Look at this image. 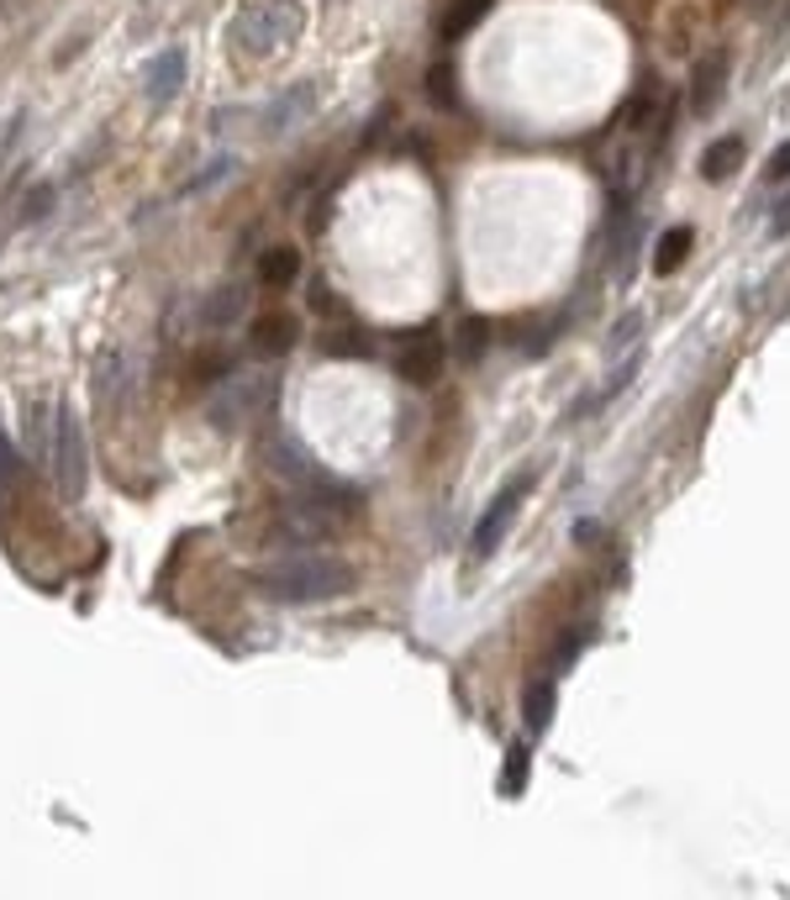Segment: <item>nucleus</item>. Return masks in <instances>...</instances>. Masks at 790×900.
Returning a JSON list of instances; mask_svg holds the SVG:
<instances>
[{"instance_id":"7ed1b4c3","label":"nucleus","mask_w":790,"mask_h":900,"mask_svg":"<svg viewBox=\"0 0 790 900\" xmlns=\"http://www.w3.org/2000/svg\"><path fill=\"white\" fill-rule=\"evenodd\" d=\"M306 27V6L301 0H253L238 11L232 21V42L248 48V53H269L280 42H296Z\"/></svg>"},{"instance_id":"aec40b11","label":"nucleus","mask_w":790,"mask_h":900,"mask_svg":"<svg viewBox=\"0 0 790 900\" xmlns=\"http://www.w3.org/2000/svg\"><path fill=\"white\" fill-rule=\"evenodd\" d=\"M48 417H53V411L27 406V448H32V459H38L42 469H53V432H48Z\"/></svg>"},{"instance_id":"0eeeda50","label":"nucleus","mask_w":790,"mask_h":900,"mask_svg":"<svg viewBox=\"0 0 790 900\" xmlns=\"http://www.w3.org/2000/svg\"><path fill=\"white\" fill-rule=\"evenodd\" d=\"M728 80H732V53L728 48H711L707 59L690 69V111L711 117L722 106V96H728Z\"/></svg>"},{"instance_id":"412c9836","label":"nucleus","mask_w":790,"mask_h":900,"mask_svg":"<svg viewBox=\"0 0 790 900\" xmlns=\"http://www.w3.org/2000/svg\"><path fill=\"white\" fill-rule=\"evenodd\" d=\"M427 100L432 106H443V111H453L459 106V74H453V63L438 59L432 69H427Z\"/></svg>"},{"instance_id":"f3484780","label":"nucleus","mask_w":790,"mask_h":900,"mask_svg":"<svg viewBox=\"0 0 790 900\" xmlns=\"http://www.w3.org/2000/svg\"><path fill=\"white\" fill-rule=\"evenodd\" d=\"M490 6H496V0H448L443 21H438V38H443V42L464 38V32H469V27H474L480 17H486Z\"/></svg>"},{"instance_id":"423d86ee","label":"nucleus","mask_w":790,"mask_h":900,"mask_svg":"<svg viewBox=\"0 0 790 900\" xmlns=\"http://www.w3.org/2000/svg\"><path fill=\"white\" fill-rule=\"evenodd\" d=\"M443 363H448V342L438 338V327H422V332H411L401 348V380L417 384V390H427V384L443 380Z\"/></svg>"},{"instance_id":"20e7f679","label":"nucleus","mask_w":790,"mask_h":900,"mask_svg":"<svg viewBox=\"0 0 790 900\" xmlns=\"http://www.w3.org/2000/svg\"><path fill=\"white\" fill-rule=\"evenodd\" d=\"M53 469H59V496L80 500L90 480V448H84V421L74 406H53Z\"/></svg>"},{"instance_id":"bb28decb","label":"nucleus","mask_w":790,"mask_h":900,"mask_svg":"<svg viewBox=\"0 0 790 900\" xmlns=\"http://www.w3.org/2000/svg\"><path fill=\"white\" fill-rule=\"evenodd\" d=\"M764 180H770V184L790 180V138H786V142H780V148H774V153H770V163H764Z\"/></svg>"},{"instance_id":"ddd939ff","label":"nucleus","mask_w":790,"mask_h":900,"mask_svg":"<svg viewBox=\"0 0 790 900\" xmlns=\"http://www.w3.org/2000/svg\"><path fill=\"white\" fill-rule=\"evenodd\" d=\"M296 280H301V253H296L290 242L263 248V253H259V284H263V290H290Z\"/></svg>"},{"instance_id":"393cba45","label":"nucleus","mask_w":790,"mask_h":900,"mask_svg":"<svg viewBox=\"0 0 790 900\" xmlns=\"http://www.w3.org/2000/svg\"><path fill=\"white\" fill-rule=\"evenodd\" d=\"M638 327H643V311H628V317L611 327V353H622V348H632L638 342Z\"/></svg>"},{"instance_id":"a211bd4d","label":"nucleus","mask_w":790,"mask_h":900,"mask_svg":"<svg viewBox=\"0 0 790 900\" xmlns=\"http://www.w3.org/2000/svg\"><path fill=\"white\" fill-rule=\"evenodd\" d=\"M490 348V321L486 317H464L459 327H453V353L464 363H480Z\"/></svg>"},{"instance_id":"f03ea898","label":"nucleus","mask_w":790,"mask_h":900,"mask_svg":"<svg viewBox=\"0 0 790 900\" xmlns=\"http://www.w3.org/2000/svg\"><path fill=\"white\" fill-rule=\"evenodd\" d=\"M274 400H280V380L274 374H227L222 390L206 406V417H211V427H222V432H238L248 421L269 417Z\"/></svg>"},{"instance_id":"4be33fe9","label":"nucleus","mask_w":790,"mask_h":900,"mask_svg":"<svg viewBox=\"0 0 790 900\" xmlns=\"http://www.w3.org/2000/svg\"><path fill=\"white\" fill-rule=\"evenodd\" d=\"M527 774H532V753H527V742H511V748H507V769H501V796H507V800L522 796Z\"/></svg>"},{"instance_id":"1a4fd4ad","label":"nucleus","mask_w":790,"mask_h":900,"mask_svg":"<svg viewBox=\"0 0 790 900\" xmlns=\"http://www.w3.org/2000/svg\"><path fill=\"white\" fill-rule=\"evenodd\" d=\"M296 342H301V321L290 317V311H263V317H253V327H248V348H253L259 359H284Z\"/></svg>"},{"instance_id":"f257e3e1","label":"nucleus","mask_w":790,"mask_h":900,"mask_svg":"<svg viewBox=\"0 0 790 900\" xmlns=\"http://www.w3.org/2000/svg\"><path fill=\"white\" fill-rule=\"evenodd\" d=\"M253 584L269 600H280V606H317V600L348 596L359 584V574H353L348 559H332V553H296V559H280V563H269V569H259Z\"/></svg>"},{"instance_id":"a878e982","label":"nucleus","mask_w":790,"mask_h":900,"mask_svg":"<svg viewBox=\"0 0 790 900\" xmlns=\"http://www.w3.org/2000/svg\"><path fill=\"white\" fill-rule=\"evenodd\" d=\"M11 480H17V453H11V442H6V432H0V506H6V496H11Z\"/></svg>"},{"instance_id":"6e6552de","label":"nucleus","mask_w":790,"mask_h":900,"mask_svg":"<svg viewBox=\"0 0 790 900\" xmlns=\"http://www.w3.org/2000/svg\"><path fill=\"white\" fill-rule=\"evenodd\" d=\"M317 111V84L311 80H301V84H284L280 96L269 100L259 111V127L269 132V138H280V132H296L306 117Z\"/></svg>"},{"instance_id":"f8f14e48","label":"nucleus","mask_w":790,"mask_h":900,"mask_svg":"<svg viewBox=\"0 0 790 900\" xmlns=\"http://www.w3.org/2000/svg\"><path fill=\"white\" fill-rule=\"evenodd\" d=\"M243 306H248L243 284H217V290L201 300V327L206 332H227V327L243 321Z\"/></svg>"},{"instance_id":"c756f323","label":"nucleus","mask_w":790,"mask_h":900,"mask_svg":"<svg viewBox=\"0 0 790 900\" xmlns=\"http://www.w3.org/2000/svg\"><path fill=\"white\" fill-rule=\"evenodd\" d=\"M596 532H601L596 521H574V542H596Z\"/></svg>"},{"instance_id":"6ab92c4d","label":"nucleus","mask_w":790,"mask_h":900,"mask_svg":"<svg viewBox=\"0 0 790 900\" xmlns=\"http://www.w3.org/2000/svg\"><path fill=\"white\" fill-rule=\"evenodd\" d=\"M653 111H659V96H653L649 84H638L628 96V106L617 111V127H628V132H643V127H653Z\"/></svg>"},{"instance_id":"dca6fc26","label":"nucleus","mask_w":790,"mask_h":900,"mask_svg":"<svg viewBox=\"0 0 790 900\" xmlns=\"http://www.w3.org/2000/svg\"><path fill=\"white\" fill-rule=\"evenodd\" d=\"M553 700H559L553 680L527 684V696H522V721H527V732H548V727H553Z\"/></svg>"},{"instance_id":"c85d7f7f","label":"nucleus","mask_w":790,"mask_h":900,"mask_svg":"<svg viewBox=\"0 0 790 900\" xmlns=\"http://www.w3.org/2000/svg\"><path fill=\"white\" fill-rule=\"evenodd\" d=\"M786 232H790V196H780L770 217V238H786Z\"/></svg>"},{"instance_id":"cd10ccee","label":"nucleus","mask_w":790,"mask_h":900,"mask_svg":"<svg viewBox=\"0 0 790 900\" xmlns=\"http://www.w3.org/2000/svg\"><path fill=\"white\" fill-rule=\"evenodd\" d=\"M638 363H643V359H638V353H632V359L622 363V369H617V374H611V384H607V396H601V400H611V396H617V390H628V384H632V374H638Z\"/></svg>"},{"instance_id":"4468645a","label":"nucleus","mask_w":790,"mask_h":900,"mask_svg":"<svg viewBox=\"0 0 790 900\" xmlns=\"http://www.w3.org/2000/svg\"><path fill=\"white\" fill-rule=\"evenodd\" d=\"M743 153H749V138L743 132H728V138H717V142H707V153H701V174H707L711 184H722L743 163Z\"/></svg>"},{"instance_id":"39448f33","label":"nucleus","mask_w":790,"mask_h":900,"mask_svg":"<svg viewBox=\"0 0 790 900\" xmlns=\"http://www.w3.org/2000/svg\"><path fill=\"white\" fill-rule=\"evenodd\" d=\"M538 484V469H522L517 480H507V490L490 500V511L480 521H474V538H469V548H474V559H490L496 548H501V538H507V527L517 521V506H522V496Z\"/></svg>"},{"instance_id":"2eb2a0df","label":"nucleus","mask_w":790,"mask_h":900,"mask_svg":"<svg viewBox=\"0 0 790 900\" xmlns=\"http://www.w3.org/2000/svg\"><path fill=\"white\" fill-rule=\"evenodd\" d=\"M690 248H696V227H686V221L669 227L664 238L653 242V274H674V269L690 259Z\"/></svg>"},{"instance_id":"5701e85b","label":"nucleus","mask_w":790,"mask_h":900,"mask_svg":"<svg viewBox=\"0 0 790 900\" xmlns=\"http://www.w3.org/2000/svg\"><path fill=\"white\" fill-rule=\"evenodd\" d=\"M53 200H59V190H53V184H32V190H27V200H21V221H42L48 211H53Z\"/></svg>"},{"instance_id":"b1692460","label":"nucleus","mask_w":790,"mask_h":900,"mask_svg":"<svg viewBox=\"0 0 790 900\" xmlns=\"http://www.w3.org/2000/svg\"><path fill=\"white\" fill-rule=\"evenodd\" d=\"M232 169H238V163H232V159H217V163H206V174H196V180L184 184V196H201V190H211V184H222L227 174H232Z\"/></svg>"},{"instance_id":"9d476101","label":"nucleus","mask_w":790,"mask_h":900,"mask_svg":"<svg viewBox=\"0 0 790 900\" xmlns=\"http://www.w3.org/2000/svg\"><path fill=\"white\" fill-rule=\"evenodd\" d=\"M184 74H190L184 48H163L159 59L148 63V74H142V96H148V106H169V100L184 90Z\"/></svg>"},{"instance_id":"9b49d317","label":"nucleus","mask_w":790,"mask_h":900,"mask_svg":"<svg viewBox=\"0 0 790 900\" xmlns=\"http://www.w3.org/2000/svg\"><path fill=\"white\" fill-rule=\"evenodd\" d=\"M263 459H269V469H274L284 484H296V490H311V484L322 480V469L306 459L296 442H284V438H269V442H263Z\"/></svg>"}]
</instances>
